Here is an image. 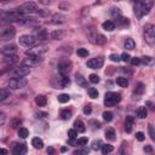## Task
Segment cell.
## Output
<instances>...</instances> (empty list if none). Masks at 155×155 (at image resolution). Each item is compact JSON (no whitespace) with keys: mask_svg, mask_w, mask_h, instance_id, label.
Here are the masks:
<instances>
[{"mask_svg":"<svg viewBox=\"0 0 155 155\" xmlns=\"http://www.w3.org/2000/svg\"><path fill=\"white\" fill-rule=\"evenodd\" d=\"M151 7H153V0H142L137 2L134 7V12H137L138 17H142L143 15H147Z\"/></svg>","mask_w":155,"mask_h":155,"instance_id":"cell-1","label":"cell"},{"mask_svg":"<svg viewBox=\"0 0 155 155\" xmlns=\"http://www.w3.org/2000/svg\"><path fill=\"white\" fill-rule=\"evenodd\" d=\"M16 35V29L11 25H0V40H10Z\"/></svg>","mask_w":155,"mask_h":155,"instance_id":"cell-2","label":"cell"},{"mask_svg":"<svg viewBox=\"0 0 155 155\" xmlns=\"http://www.w3.org/2000/svg\"><path fill=\"white\" fill-rule=\"evenodd\" d=\"M70 84V80L68 78V75H63L59 74L58 76H54L52 79V85L54 88H64Z\"/></svg>","mask_w":155,"mask_h":155,"instance_id":"cell-3","label":"cell"},{"mask_svg":"<svg viewBox=\"0 0 155 155\" xmlns=\"http://www.w3.org/2000/svg\"><path fill=\"white\" fill-rule=\"evenodd\" d=\"M144 39L149 45H154V42H155V28L153 24H147L144 27Z\"/></svg>","mask_w":155,"mask_h":155,"instance_id":"cell-4","label":"cell"},{"mask_svg":"<svg viewBox=\"0 0 155 155\" xmlns=\"http://www.w3.org/2000/svg\"><path fill=\"white\" fill-rule=\"evenodd\" d=\"M29 73H30V67H28L25 64H21L19 67H17L10 71V74L15 78H24V76L29 75Z\"/></svg>","mask_w":155,"mask_h":155,"instance_id":"cell-5","label":"cell"},{"mask_svg":"<svg viewBox=\"0 0 155 155\" xmlns=\"http://www.w3.org/2000/svg\"><path fill=\"white\" fill-rule=\"evenodd\" d=\"M8 88L11 90H18V88H23L27 86V80L23 78H12L8 80L7 82Z\"/></svg>","mask_w":155,"mask_h":155,"instance_id":"cell-6","label":"cell"},{"mask_svg":"<svg viewBox=\"0 0 155 155\" xmlns=\"http://www.w3.org/2000/svg\"><path fill=\"white\" fill-rule=\"evenodd\" d=\"M120 101H121L120 93H116V92H108V93H105L104 104H105L107 107H111V105L119 103Z\"/></svg>","mask_w":155,"mask_h":155,"instance_id":"cell-7","label":"cell"},{"mask_svg":"<svg viewBox=\"0 0 155 155\" xmlns=\"http://www.w3.org/2000/svg\"><path fill=\"white\" fill-rule=\"evenodd\" d=\"M19 12H22L23 15H29V13H33V12H36L38 11V7H36V4L33 2V1H27L24 4L21 5V7L18 8Z\"/></svg>","mask_w":155,"mask_h":155,"instance_id":"cell-8","label":"cell"},{"mask_svg":"<svg viewBox=\"0 0 155 155\" xmlns=\"http://www.w3.org/2000/svg\"><path fill=\"white\" fill-rule=\"evenodd\" d=\"M36 42V38L33 35H22L19 38V44L24 47H33Z\"/></svg>","mask_w":155,"mask_h":155,"instance_id":"cell-9","label":"cell"},{"mask_svg":"<svg viewBox=\"0 0 155 155\" xmlns=\"http://www.w3.org/2000/svg\"><path fill=\"white\" fill-rule=\"evenodd\" d=\"M17 22L21 25H24V27H38L39 25V21L34 17H22Z\"/></svg>","mask_w":155,"mask_h":155,"instance_id":"cell-10","label":"cell"},{"mask_svg":"<svg viewBox=\"0 0 155 155\" xmlns=\"http://www.w3.org/2000/svg\"><path fill=\"white\" fill-rule=\"evenodd\" d=\"M103 64H104L103 57H96V58H91L90 61H87V67L91 69H99L103 67Z\"/></svg>","mask_w":155,"mask_h":155,"instance_id":"cell-11","label":"cell"},{"mask_svg":"<svg viewBox=\"0 0 155 155\" xmlns=\"http://www.w3.org/2000/svg\"><path fill=\"white\" fill-rule=\"evenodd\" d=\"M44 52H46V46L39 45V46H34L33 48H29L25 53H27V56H36V57H40Z\"/></svg>","mask_w":155,"mask_h":155,"instance_id":"cell-12","label":"cell"},{"mask_svg":"<svg viewBox=\"0 0 155 155\" xmlns=\"http://www.w3.org/2000/svg\"><path fill=\"white\" fill-rule=\"evenodd\" d=\"M88 36H90L91 42L97 44V45H103V44H105V41H107V39H105L102 34H98V33H94V31H91V33L88 34Z\"/></svg>","mask_w":155,"mask_h":155,"instance_id":"cell-13","label":"cell"},{"mask_svg":"<svg viewBox=\"0 0 155 155\" xmlns=\"http://www.w3.org/2000/svg\"><path fill=\"white\" fill-rule=\"evenodd\" d=\"M1 53H2L4 56L16 54V53H17V46H16V45H13V44H11V45H6V46H4V47H2Z\"/></svg>","mask_w":155,"mask_h":155,"instance_id":"cell-14","label":"cell"},{"mask_svg":"<svg viewBox=\"0 0 155 155\" xmlns=\"http://www.w3.org/2000/svg\"><path fill=\"white\" fill-rule=\"evenodd\" d=\"M40 62H41L40 57H36V56H29V57H27V58L22 62V64H25V65H28V67H33V65L39 64Z\"/></svg>","mask_w":155,"mask_h":155,"instance_id":"cell-15","label":"cell"},{"mask_svg":"<svg viewBox=\"0 0 155 155\" xmlns=\"http://www.w3.org/2000/svg\"><path fill=\"white\" fill-rule=\"evenodd\" d=\"M70 68H71V64L70 62H61L58 64V71L59 74H63V75H68V73L70 71Z\"/></svg>","mask_w":155,"mask_h":155,"instance_id":"cell-16","label":"cell"},{"mask_svg":"<svg viewBox=\"0 0 155 155\" xmlns=\"http://www.w3.org/2000/svg\"><path fill=\"white\" fill-rule=\"evenodd\" d=\"M27 153V147L25 144L21 143V144H16L15 148H13V154L15 155H23Z\"/></svg>","mask_w":155,"mask_h":155,"instance_id":"cell-17","label":"cell"},{"mask_svg":"<svg viewBox=\"0 0 155 155\" xmlns=\"http://www.w3.org/2000/svg\"><path fill=\"white\" fill-rule=\"evenodd\" d=\"M133 122H134V119L132 116H126V119H125V130H126L127 133H131L132 132Z\"/></svg>","mask_w":155,"mask_h":155,"instance_id":"cell-18","label":"cell"},{"mask_svg":"<svg viewBox=\"0 0 155 155\" xmlns=\"http://www.w3.org/2000/svg\"><path fill=\"white\" fill-rule=\"evenodd\" d=\"M64 22H65V17L61 13H56L52 16V23L53 24H62Z\"/></svg>","mask_w":155,"mask_h":155,"instance_id":"cell-19","label":"cell"},{"mask_svg":"<svg viewBox=\"0 0 155 155\" xmlns=\"http://www.w3.org/2000/svg\"><path fill=\"white\" fill-rule=\"evenodd\" d=\"M31 145H33L35 149H41V148L44 147V142H42V139L39 138V137H34V138L31 139Z\"/></svg>","mask_w":155,"mask_h":155,"instance_id":"cell-20","label":"cell"},{"mask_svg":"<svg viewBox=\"0 0 155 155\" xmlns=\"http://www.w3.org/2000/svg\"><path fill=\"white\" fill-rule=\"evenodd\" d=\"M75 81L78 85H80L81 87H87V82H86V79L81 75V74H76L75 75Z\"/></svg>","mask_w":155,"mask_h":155,"instance_id":"cell-21","label":"cell"},{"mask_svg":"<svg viewBox=\"0 0 155 155\" xmlns=\"http://www.w3.org/2000/svg\"><path fill=\"white\" fill-rule=\"evenodd\" d=\"M35 103H36L39 107H45V105H46V103H47V99H46V97H45V96L39 94V96H36V97H35Z\"/></svg>","mask_w":155,"mask_h":155,"instance_id":"cell-22","label":"cell"},{"mask_svg":"<svg viewBox=\"0 0 155 155\" xmlns=\"http://www.w3.org/2000/svg\"><path fill=\"white\" fill-rule=\"evenodd\" d=\"M103 29L104 30H108V31H111L115 29V23L113 21H105L103 23Z\"/></svg>","mask_w":155,"mask_h":155,"instance_id":"cell-23","label":"cell"},{"mask_svg":"<svg viewBox=\"0 0 155 155\" xmlns=\"http://www.w3.org/2000/svg\"><path fill=\"white\" fill-rule=\"evenodd\" d=\"M35 36H36V38H39V39H45V38H48V33H47L44 28H40L39 30H36Z\"/></svg>","mask_w":155,"mask_h":155,"instance_id":"cell-24","label":"cell"},{"mask_svg":"<svg viewBox=\"0 0 155 155\" xmlns=\"http://www.w3.org/2000/svg\"><path fill=\"white\" fill-rule=\"evenodd\" d=\"M134 47H136V42H134V40L131 39V38L126 39V41H125V48H126V50H133Z\"/></svg>","mask_w":155,"mask_h":155,"instance_id":"cell-25","label":"cell"},{"mask_svg":"<svg viewBox=\"0 0 155 155\" xmlns=\"http://www.w3.org/2000/svg\"><path fill=\"white\" fill-rule=\"evenodd\" d=\"M74 128H75L78 132H84V131H85V125H84V122H82L81 120H76V121L74 122Z\"/></svg>","mask_w":155,"mask_h":155,"instance_id":"cell-26","label":"cell"},{"mask_svg":"<svg viewBox=\"0 0 155 155\" xmlns=\"http://www.w3.org/2000/svg\"><path fill=\"white\" fill-rule=\"evenodd\" d=\"M110 16H111L113 19H117V18L121 17V12H120V10L117 7H113L110 10Z\"/></svg>","mask_w":155,"mask_h":155,"instance_id":"cell-27","label":"cell"},{"mask_svg":"<svg viewBox=\"0 0 155 155\" xmlns=\"http://www.w3.org/2000/svg\"><path fill=\"white\" fill-rule=\"evenodd\" d=\"M4 61L7 63V64H13V63H16L18 59H17V56L16 54H11V56H5V58H4Z\"/></svg>","mask_w":155,"mask_h":155,"instance_id":"cell-28","label":"cell"},{"mask_svg":"<svg viewBox=\"0 0 155 155\" xmlns=\"http://www.w3.org/2000/svg\"><path fill=\"white\" fill-rule=\"evenodd\" d=\"M137 116H138L139 119H144V117H147V108H145V107H140V108H138V109H137Z\"/></svg>","mask_w":155,"mask_h":155,"instance_id":"cell-29","label":"cell"},{"mask_svg":"<svg viewBox=\"0 0 155 155\" xmlns=\"http://www.w3.org/2000/svg\"><path fill=\"white\" fill-rule=\"evenodd\" d=\"M116 134H115V131L113 130V128H108L107 131H105V137H107V139H109V140H114L116 137H115Z\"/></svg>","mask_w":155,"mask_h":155,"instance_id":"cell-30","label":"cell"},{"mask_svg":"<svg viewBox=\"0 0 155 155\" xmlns=\"http://www.w3.org/2000/svg\"><path fill=\"white\" fill-rule=\"evenodd\" d=\"M101 149H102V154H109V153H111L113 151V145H110V144H102V147H101Z\"/></svg>","mask_w":155,"mask_h":155,"instance_id":"cell-31","label":"cell"},{"mask_svg":"<svg viewBox=\"0 0 155 155\" xmlns=\"http://www.w3.org/2000/svg\"><path fill=\"white\" fill-rule=\"evenodd\" d=\"M8 96H10V91H8V90L0 88V103H1V102H4Z\"/></svg>","mask_w":155,"mask_h":155,"instance_id":"cell-32","label":"cell"},{"mask_svg":"<svg viewBox=\"0 0 155 155\" xmlns=\"http://www.w3.org/2000/svg\"><path fill=\"white\" fill-rule=\"evenodd\" d=\"M116 84H117L119 86H121V87H126V86L128 85V80H127L126 78L121 76V78H117V79H116Z\"/></svg>","mask_w":155,"mask_h":155,"instance_id":"cell-33","label":"cell"},{"mask_svg":"<svg viewBox=\"0 0 155 155\" xmlns=\"http://www.w3.org/2000/svg\"><path fill=\"white\" fill-rule=\"evenodd\" d=\"M18 136L21 138H27L29 136V131L25 128V127H19L18 128Z\"/></svg>","mask_w":155,"mask_h":155,"instance_id":"cell-34","label":"cell"},{"mask_svg":"<svg viewBox=\"0 0 155 155\" xmlns=\"http://www.w3.org/2000/svg\"><path fill=\"white\" fill-rule=\"evenodd\" d=\"M61 116H62L63 120H69V119L71 117V111L68 110V109H63V110L61 111Z\"/></svg>","mask_w":155,"mask_h":155,"instance_id":"cell-35","label":"cell"},{"mask_svg":"<svg viewBox=\"0 0 155 155\" xmlns=\"http://www.w3.org/2000/svg\"><path fill=\"white\" fill-rule=\"evenodd\" d=\"M48 36H50L51 39H61V38L63 36V31L56 30V31H52L51 34H48Z\"/></svg>","mask_w":155,"mask_h":155,"instance_id":"cell-36","label":"cell"},{"mask_svg":"<svg viewBox=\"0 0 155 155\" xmlns=\"http://www.w3.org/2000/svg\"><path fill=\"white\" fill-rule=\"evenodd\" d=\"M69 99H70V97L67 93H62L58 96V102H61V103H67V102H69Z\"/></svg>","mask_w":155,"mask_h":155,"instance_id":"cell-37","label":"cell"},{"mask_svg":"<svg viewBox=\"0 0 155 155\" xmlns=\"http://www.w3.org/2000/svg\"><path fill=\"white\" fill-rule=\"evenodd\" d=\"M88 96L91 97V98H97L98 97V91L96 90V88H93V87H91V88H88Z\"/></svg>","mask_w":155,"mask_h":155,"instance_id":"cell-38","label":"cell"},{"mask_svg":"<svg viewBox=\"0 0 155 155\" xmlns=\"http://www.w3.org/2000/svg\"><path fill=\"white\" fill-rule=\"evenodd\" d=\"M78 56H80V57H87L88 56V51L86 50V48H78Z\"/></svg>","mask_w":155,"mask_h":155,"instance_id":"cell-39","label":"cell"},{"mask_svg":"<svg viewBox=\"0 0 155 155\" xmlns=\"http://www.w3.org/2000/svg\"><path fill=\"white\" fill-rule=\"evenodd\" d=\"M103 119L105 121H111L113 120V113L111 111H104L103 113Z\"/></svg>","mask_w":155,"mask_h":155,"instance_id":"cell-40","label":"cell"},{"mask_svg":"<svg viewBox=\"0 0 155 155\" xmlns=\"http://www.w3.org/2000/svg\"><path fill=\"white\" fill-rule=\"evenodd\" d=\"M90 81H91L92 84H98V82H99V76H98L97 74H91V75H90Z\"/></svg>","mask_w":155,"mask_h":155,"instance_id":"cell-41","label":"cell"},{"mask_svg":"<svg viewBox=\"0 0 155 155\" xmlns=\"http://www.w3.org/2000/svg\"><path fill=\"white\" fill-rule=\"evenodd\" d=\"M134 92H136V93H138V94H142V93L144 92V85L139 82V84L137 85V87H136V90H134Z\"/></svg>","mask_w":155,"mask_h":155,"instance_id":"cell-42","label":"cell"},{"mask_svg":"<svg viewBox=\"0 0 155 155\" xmlns=\"http://www.w3.org/2000/svg\"><path fill=\"white\" fill-rule=\"evenodd\" d=\"M68 136H69V138H75L78 136V131L75 128H71L68 131Z\"/></svg>","mask_w":155,"mask_h":155,"instance_id":"cell-43","label":"cell"},{"mask_svg":"<svg viewBox=\"0 0 155 155\" xmlns=\"http://www.w3.org/2000/svg\"><path fill=\"white\" fill-rule=\"evenodd\" d=\"M76 142H78V145H85V144H87L88 139H87L86 137H81V138H79Z\"/></svg>","mask_w":155,"mask_h":155,"instance_id":"cell-44","label":"cell"},{"mask_svg":"<svg viewBox=\"0 0 155 155\" xmlns=\"http://www.w3.org/2000/svg\"><path fill=\"white\" fill-rule=\"evenodd\" d=\"M19 124H21V121H19L18 119H16V117L11 120V126H12L13 128H17V127L19 126Z\"/></svg>","mask_w":155,"mask_h":155,"instance_id":"cell-45","label":"cell"},{"mask_svg":"<svg viewBox=\"0 0 155 155\" xmlns=\"http://www.w3.org/2000/svg\"><path fill=\"white\" fill-rule=\"evenodd\" d=\"M101 147H102V142L101 140H94L93 144H92V149H94V150H98Z\"/></svg>","mask_w":155,"mask_h":155,"instance_id":"cell-46","label":"cell"},{"mask_svg":"<svg viewBox=\"0 0 155 155\" xmlns=\"http://www.w3.org/2000/svg\"><path fill=\"white\" fill-rule=\"evenodd\" d=\"M120 59H121V61H124V62H130L131 57H130V54H128V53L124 52V53L121 54V58H120Z\"/></svg>","mask_w":155,"mask_h":155,"instance_id":"cell-47","label":"cell"},{"mask_svg":"<svg viewBox=\"0 0 155 155\" xmlns=\"http://www.w3.org/2000/svg\"><path fill=\"white\" fill-rule=\"evenodd\" d=\"M136 138H137L139 142H143V140H144V138H145V136H144V133H143V132H137V133H136Z\"/></svg>","mask_w":155,"mask_h":155,"instance_id":"cell-48","label":"cell"},{"mask_svg":"<svg viewBox=\"0 0 155 155\" xmlns=\"http://www.w3.org/2000/svg\"><path fill=\"white\" fill-rule=\"evenodd\" d=\"M59 8H61V10H65V11H67L68 8H70V5H69L68 2H61V4H59Z\"/></svg>","mask_w":155,"mask_h":155,"instance_id":"cell-49","label":"cell"},{"mask_svg":"<svg viewBox=\"0 0 155 155\" xmlns=\"http://www.w3.org/2000/svg\"><path fill=\"white\" fill-rule=\"evenodd\" d=\"M140 59V63L143 62L144 64H150L151 63V58L150 57H142V58H139Z\"/></svg>","mask_w":155,"mask_h":155,"instance_id":"cell-50","label":"cell"},{"mask_svg":"<svg viewBox=\"0 0 155 155\" xmlns=\"http://www.w3.org/2000/svg\"><path fill=\"white\" fill-rule=\"evenodd\" d=\"M148 130H149V133H150V138L154 140V139H155V132H154L153 126H151V125H149V126H148Z\"/></svg>","mask_w":155,"mask_h":155,"instance_id":"cell-51","label":"cell"},{"mask_svg":"<svg viewBox=\"0 0 155 155\" xmlns=\"http://www.w3.org/2000/svg\"><path fill=\"white\" fill-rule=\"evenodd\" d=\"M113 62H119L120 61V57L117 56V54H115V53H113V54H110V57H109Z\"/></svg>","mask_w":155,"mask_h":155,"instance_id":"cell-52","label":"cell"},{"mask_svg":"<svg viewBox=\"0 0 155 155\" xmlns=\"http://www.w3.org/2000/svg\"><path fill=\"white\" fill-rule=\"evenodd\" d=\"M91 111H92V108H91V105H86V107L84 108V114L88 115V114H91Z\"/></svg>","mask_w":155,"mask_h":155,"instance_id":"cell-53","label":"cell"},{"mask_svg":"<svg viewBox=\"0 0 155 155\" xmlns=\"http://www.w3.org/2000/svg\"><path fill=\"white\" fill-rule=\"evenodd\" d=\"M5 120H6V116H5V114H4L2 111H0V126L5 124Z\"/></svg>","mask_w":155,"mask_h":155,"instance_id":"cell-54","label":"cell"},{"mask_svg":"<svg viewBox=\"0 0 155 155\" xmlns=\"http://www.w3.org/2000/svg\"><path fill=\"white\" fill-rule=\"evenodd\" d=\"M130 61H131V63H132L133 65L140 64V59H139V58H136V57H134V58H132V59H130Z\"/></svg>","mask_w":155,"mask_h":155,"instance_id":"cell-55","label":"cell"},{"mask_svg":"<svg viewBox=\"0 0 155 155\" xmlns=\"http://www.w3.org/2000/svg\"><path fill=\"white\" fill-rule=\"evenodd\" d=\"M69 144L70 145H78V142L75 140V138H69Z\"/></svg>","mask_w":155,"mask_h":155,"instance_id":"cell-56","label":"cell"},{"mask_svg":"<svg viewBox=\"0 0 155 155\" xmlns=\"http://www.w3.org/2000/svg\"><path fill=\"white\" fill-rule=\"evenodd\" d=\"M39 2H41V4H44V5H48V4L51 2V0H39Z\"/></svg>","mask_w":155,"mask_h":155,"instance_id":"cell-57","label":"cell"},{"mask_svg":"<svg viewBox=\"0 0 155 155\" xmlns=\"http://www.w3.org/2000/svg\"><path fill=\"white\" fill-rule=\"evenodd\" d=\"M144 150H145V151H148V153H150L153 149H151V147H149V145H148V147H145V148H144Z\"/></svg>","mask_w":155,"mask_h":155,"instance_id":"cell-58","label":"cell"},{"mask_svg":"<svg viewBox=\"0 0 155 155\" xmlns=\"http://www.w3.org/2000/svg\"><path fill=\"white\" fill-rule=\"evenodd\" d=\"M10 1H12V0H0V4H7Z\"/></svg>","mask_w":155,"mask_h":155,"instance_id":"cell-59","label":"cell"},{"mask_svg":"<svg viewBox=\"0 0 155 155\" xmlns=\"http://www.w3.org/2000/svg\"><path fill=\"white\" fill-rule=\"evenodd\" d=\"M47 153H51V154H52V153H54V149H53V148H48V149H47Z\"/></svg>","mask_w":155,"mask_h":155,"instance_id":"cell-60","label":"cell"},{"mask_svg":"<svg viewBox=\"0 0 155 155\" xmlns=\"http://www.w3.org/2000/svg\"><path fill=\"white\" fill-rule=\"evenodd\" d=\"M0 154H7V150L6 149H0Z\"/></svg>","mask_w":155,"mask_h":155,"instance_id":"cell-61","label":"cell"}]
</instances>
